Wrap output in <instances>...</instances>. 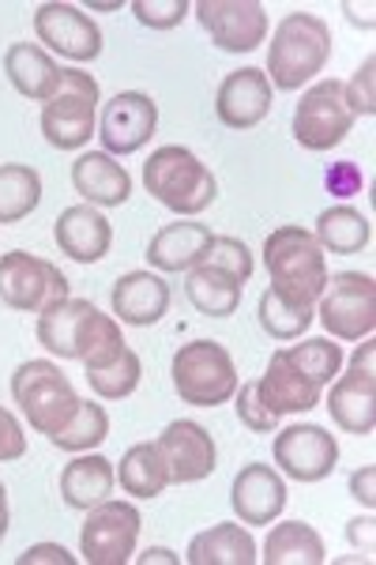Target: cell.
Wrapping results in <instances>:
<instances>
[{"mask_svg": "<svg viewBox=\"0 0 376 565\" xmlns=\"http://www.w3.org/2000/svg\"><path fill=\"white\" fill-rule=\"evenodd\" d=\"M39 343L57 359H79L84 370H103L128 348L121 321L87 298H64L39 313Z\"/></svg>", "mask_w": 376, "mask_h": 565, "instance_id": "cell-1", "label": "cell"}, {"mask_svg": "<svg viewBox=\"0 0 376 565\" xmlns=\"http://www.w3.org/2000/svg\"><path fill=\"white\" fill-rule=\"evenodd\" d=\"M264 268L271 276V290L293 306L316 309L320 295L327 287V253L320 249L313 231L298 223H287L268 234L264 242Z\"/></svg>", "mask_w": 376, "mask_h": 565, "instance_id": "cell-2", "label": "cell"}, {"mask_svg": "<svg viewBox=\"0 0 376 565\" xmlns=\"http://www.w3.org/2000/svg\"><path fill=\"white\" fill-rule=\"evenodd\" d=\"M332 61V26L313 12L282 15L268 45V84L279 90L305 87Z\"/></svg>", "mask_w": 376, "mask_h": 565, "instance_id": "cell-3", "label": "cell"}, {"mask_svg": "<svg viewBox=\"0 0 376 565\" xmlns=\"http://www.w3.org/2000/svg\"><path fill=\"white\" fill-rule=\"evenodd\" d=\"M143 185L173 215H200L218 196L215 174L189 148H178V143L151 151V159L143 162Z\"/></svg>", "mask_w": 376, "mask_h": 565, "instance_id": "cell-4", "label": "cell"}, {"mask_svg": "<svg viewBox=\"0 0 376 565\" xmlns=\"http://www.w3.org/2000/svg\"><path fill=\"white\" fill-rule=\"evenodd\" d=\"M98 103L103 90L90 72L61 68V87L42 106V136L57 151H79L98 132Z\"/></svg>", "mask_w": 376, "mask_h": 565, "instance_id": "cell-5", "label": "cell"}, {"mask_svg": "<svg viewBox=\"0 0 376 565\" xmlns=\"http://www.w3.org/2000/svg\"><path fill=\"white\" fill-rule=\"evenodd\" d=\"M12 399L20 404L34 434L53 437L68 426V418L79 412V396L72 381L64 377L57 362L31 359L12 373Z\"/></svg>", "mask_w": 376, "mask_h": 565, "instance_id": "cell-6", "label": "cell"}, {"mask_svg": "<svg viewBox=\"0 0 376 565\" xmlns=\"http://www.w3.org/2000/svg\"><path fill=\"white\" fill-rule=\"evenodd\" d=\"M173 392L181 396V404L192 407H218L237 392V366L230 351L215 340H192L185 343L170 362Z\"/></svg>", "mask_w": 376, "mask_h": 565, "instance_id": "cell-7", "label": "cell"}, {"mask_svg": "<svg viewBox=\"0 0 376 565\" xmlns=\"http://www.w3.org/2000/svg\"><path fill=\"white\" fill-rule=\"evenodd\" d=\"M320 324L332 332V340L362 343L376 328V279L365 271H335L316 302Z\"/></svg>", "mask_w": 376, "mask_h": 565, "instance_id": "cell-8", "label": "cell"}, {"mask_svg": "<svg viewBox=\"0 0 376 565\" xmlns=\"http://www.w3.org/2000/svg\"><path fill=\"white\" fill-rule=\"evenodd\" d=\"M68 295V276L53 260L34 257V253L12 249L0 257V302L20 313H45L50 306L64 302Z\"/></svg>", "mask_w": 376, "mask_h": 565, "instance_id": "cell-9", "label": "cell"}, {"mask_svg": "<svg viewBox=\"0 0 376 565\" xmlns=\"http://www.w3.org/2000/svg\"><path fill=\"white\" fill-rule=\"evenodd\" d=\"M354 129V114L346 106L343 84L320 79L301 95L298 109H293V140L305 151H332L346 140V132Z\"/></svg>", "mask_w": 376, "mask_h": 565, "instance_id": "cell-10", "label": "cell"}, {"mask_svg": "<svg viewBox=\"0 0 376 565\" xmlns=\"http://www.w3.org/2000/svg\"><path fill=\"white\" fill-rule=\"evenodd\" d=\"M140 509L132 501H98L87 509V524L79 532V554L87 565H125L140 540Z\"/></svg>", "mask_w": 376, "mask_h": 565, "instance_id": "cell-11", "label": "cell"}, {"mask_svg": "<svg viewBox=\"0 0 376 565\" xmlns=\"http://www.w3.org/2000/svg\"><path fill=\"white\" fill-rule=\"evenodd\" d=\"M192 12L223 53H253L268 42V8L260 0H200Z\"/></svg>", "mask_w": 376, "mask_h": 565, "instance_id": "cell-12", "label": "cell"}, {"mask_svg": "<svg viewBox=\"0 0 376 565\" xmlns=\"http://www.w3.org/2000/svg\"><path fill=\"white\" fill-rule=\"evenodd\" d=\"M159 129V103L143 90H117L98 117V140L106 154H136Z\"/></svg>", "mask_w": 376, "mask_h": 565, "instance_id": "cell-13", "label": "cell"}, {"mask_svg": "<svg viewBox=\"0 0 376 565\" xmlns=\"http://www.w3.org/2000/svg\"><path fill=\"white\" fill-rule=\"evenodd\" d=\"M34 34L53 53L76 61V65H87V61H95L103 53V31H98V23L79 4H64V0H50V4H42L34 12Z\"/></svg>", "mask_w": 376, "mask_h": 565, "instance_id": "cell-14", "label": "cell"}, {"mask_svg": "<svg viewBox=\"0 0 376 565\" xmlns=\"http://www.w3.org/2000/svg\"><path fill=\"white\" fill-rule=\"evenodd\" d=\"M275 463L282 476L293 482H320L335 471L339 463V445L335 437L316 423L305 426H287L275 434Z\"/></svg>", "mask_w": 376, "mask_h": 565, "instance_id": "cell-15", "label": "cell"}, {"mask_svg": "<svg viewBox=\"0 0 376 565\" xmlns=\"http://www.w3.org/2000/svg\"><path fill=\"white\" fill-rule=\"evenodd\" d=\"M154 445H159L162 460H166V468H170V482H178V487L207 479L211 471L218 468L215 437H211L200 423H189V418L170 423Z\"/></svg>", "mask_w": 376, "mask_h": 565, "instance_id": "cell-16", "label": "cell"}, {"mask_svg": "<svg viewBox=\"0 0 376 565\" xmlns=\"http://www.w3.org/2000/svg\"><path fill=\"white\" fill-rule=\"evenodd\" d=\"M215 114L226 129H256L271 114V84L264 68H237L223 79L215 98Z\"/></svg>", "mask_w": 376, "mask_h": 565, "instance_id": "cell-17", "label": "cell"}, {"mask_svg": "<svg viewBox=\"0 0 376 565\" xmlns=\"http://www.w3.org/2000/svg\"><path fill=\"white\" fill-rule=\"evenodd\" d=\"M230 505L241 524H271L287 509V482L271 463H245L234 479Z\"/></svg>", "mask_w": 376, "mask_h": 565, "instance_id": "cell-18", "label": "cell"}, {"mask_svg": "<svg viewBox=\"0 0 376 565\" xmlns=\"http://www.w3.org/2000/svg\"><path fill=\"white\" fill-rule=\"evenodd\" d=\"M109 306H114V317L121 324L151 328L170 309V282L159 271H128V276L114 282Z\"/></svg>", "mask_w": 376, "mask_h": 565, "instance_id": "cell-19", "label": "cell"}, {"mask_svg": "<svg viewBox=\"0 0 376 565\" xmlns=\"http://www.w3.org/2000/svg\"><path fill=\"white\" fill-rule=\"evenodd\" d=\"M53 238H57L61 253L79 264H95L103 260L114 245V226L103 212H95L90 204H76V207H64L53 223Z\"/></svg>", "mask_w": 376, "mask_h": 565, "instance_id": "cell-20", "label": "cell"}, {"mask_svg": "<svg viewBox=\"0 0 376 565\" xmlns=\"http://www.w3.org/2000/svg\"><path fill=\"white\" fill-rule=\"evenodd\" d=\"M327 412L332 423L343 434L369 437L376 426V373L346 370L332 381V396H327Z\"/></svg>", "mask_w": 376, "mask_h": 565, "instance_id": "cell-21", "label": "cell"}, {"mask_svg": "<svg viewBox=\"0 0 376 565\" xmlns=\"http://www.w3.org/2000/svg\"><path fill=\"white\" fill-rule=\"evenodd\" d=\"M256 392H260L264 407H268L271 415L313 412L320 404V385H313L282 351H275L264 377H256Z\"/></svg>", "mask_w": 376, "mask_h": 565, "instance_id": "cell-22", "label": "cell"}, {"mask_svg": "<svg viewBox=\"0 0 376 565\" xmlns=\"http://www.w3.org/2000/svg\"><path fill=\"white\" fill-rule=\"evenodd\" d=\"M72 189L95 207H121L132 196V178L114 154L84 151L72 162Z\"/></svg>", "mask_w": 376, "mask_h": 565, "instance_id": "cell-23", "label": "cell"}, {"mask_svg": "<svg viewBox=\"0 0 376 565\" xmlns=\"http://www.w3.org/2000/svg\"><path fill=\"white\" fill-rule=\"evenodd\" d=\"M4 76L8 84L20 90L31 103H50L61 87V68L42 45L34 42H15L4 53Z\"/></svg>", "mask_w": 376, "mask_h": 565, "instance_id": "cell-24", "label": "cell"}, {"mask_svg": "<svg viewBox=\"0 0 376 565\" xmlns=\"http://www.w3.org/2000/svg\"><path fill=\"white\" fill-rule=\"evenodd\" d=\"M211 238L215 234L204 223H170L147 245V260L159 271H189L204 260Z\"/></svg>", "mask_w": 376, "mask_h": 565, "instance_id": "cell-25", "label": "cell"}, {"mask_svg": "<svg viewBox=\"0 0 376 565\" xmlns=\"http://www.w3.org/2000/svg\"><path fill=\"white\" fill-rule=\"evenodd\" d=\"M117 487V468L114 460L98 457V452H90V457H76L72 463H64L61 471V498L68 509H95L98 501H106L114 494Z\"/></svg>", "mask_w": 376, "mask_h": 565, "instance_id": "cell-26", "label": "cell"}, {"mask_svg": "<svg viewBox=\"0 0 376 565\" xmlns=\"http://www.w3.org/2000/svg\"><path fill=\"white\" fill-rule=\"evenodd\" d=\"M264 565H320L327 562V546L320 532L305 521L275 524L264 540V554H256Z\"/></svg>", "mask_w": 376, "mask_h": 565, "instance_id": "cell-27", "label": "cell"}, {"mask_svg": "<svg viewBox=\"0 0 376 565\" xmlns=\"http://www.w3.org/2000/svg\"><path fill=\"white\" fill-rule=\"evenodd\" d=\"M241 290H245V282H237L230 271L215 268V264H196V268H189L185 295L204 317H234L237 306H241Z\"/></svg>", "mask_w": 376, "mask_h": 565, "instance_id": "cell-28", "label": "cell"}, {"mask_svg": "<svg viewBox=\"0 0 376 565\" xmlns=\"http://www.w3.org/2000/svg\"><path fill=\"white\" fill-rule=\"evenodd\" d=\"M313 238L320 242V249H324V253H335V257H354V253L369 249L373 223H369V215H362L357 207L339 204V207L320 212Z\"/></svg>", "mask_w": 376, "mask_h": 565, "instance_id": "cell-29", "label": "cell"}, {"mask_svg": "<svg viewBox=\"0 0 376 565\" xmlns=\"http://www.w3.org/2000/svg\"><path fill=\"white\" fill-rule=\"evenodd\" d=\"M189 565H253L256 543L241 524H215L189 543Z\"/></svg>", "mask_w": 376, "mask_h": 565, "instance_id": "cell-30", "label": "cell"}, {"mask_svg": "<svg viewBox=\"0 0 376 565\" xmlns=\"http://www.w3.org/2000/svg\"><path fill=\"white\" fill-rule=\"evenodd\" d=\"M117 482L132 498H159L170 487V468L162 460L159 445L154 441L132 445L121 457V463H117Z\"/></svg>", "mask_w": 376, "mask_h": 565, "instance_id": "cell-31", "label": "cell"}, {"mask_svg": "<svg viewBox=\"0 0 376 565\" xmlns=\"http://www.w3.org/2000/svg\"><path fill=\"white\" fill-rule=\"evenodd\" d=\"M42 204V174L26 162L0 167V226L23 223Z\"/></svg>", "mask_w": 376, "mask_h": 565, "instance_id": "cell-32", "label": "cell"}, {"mask_svg": "<svg viewBox=\"0 0 376 565\" xmlns=\"http://www.w3.org/2000/svg\"><path fill=\"white\" fill-rule=\"evenodd\" d=\"M256 321H260V328L271 335V340L287 343V340H301V335L309 332V324L316 321V309L293 306L268 287L260 295V306H256Z\"/></svg>", "mask_w": 376, "mask_h": 565, "instance_id": "cell-33", "label": "cell"}, {"mask_svg": "<svg viewBox=\"0 0 376 565\" xmlns=\"http://www.w3.org/2000/svg\"><path fill=\"white\" fill-rule=\"evenodd\" d=\"M109 437V415L103 404H90V399H79V412L68 418V426L50 437L57 449L64 452H90L98 449Z\"/></svg>", "mask_w": 376, "mask_h": 565, "instance_id": "cell-34", "label": "cell"}, {"mask_svg": "<svg viewBox=\"0 0 376 565\" xmlns=\"http://www.w3.org/2000/svg\"><path fill=\"white\" fill-rule=\"evenodd\" d=\"M140 377H143V362H140V354H136L132 348H125L103 370H87L90 392H95V396H103V399H125V396H132V392L140 388Z\"/></svg>", "mask_w": 376, "mask_h": 565, "instance_id": "cell-35", "label": "cell"}, {"mask_svg": "<svg viewBox=\"0 0 376 565\" xmlns=\"http://www.w3.org/2000/svg\"><path fill=\"white\" fill-rule=\"evenodd\" d=\"M282 354L320 388L332 385L339 370H343V351H339L335 340H305V343H293V348H282Z\"/></svg>", "mask_w": 376, "mask_h": 565, "instance_id": "cell-36", "label": "cell"}, {"mask_svg": "<svg viewBox=\"0 0 376 565\" xmlns=\"http://www.w3.org/2000/svg\"><path fill=\"white\" fill-rule=\"evenodd\" d=\"M200 264H215V268L230 271L237 282H249L253 279V268H256L249 245H245L241 238H218V234L211 238L204 260H200Z\"/></svg>", "mask_w": 376, "mask_h": 565, "instance_id": "cell-37", "label": "cell"}, {"mask_svg": "<svg viewBox=\"0 0 376 565\" xmlns=\"http://www.w3.org/2000/svg\"><path fill=\"white\" fill-rule=\"evenodd\" d=\"M192 12L189 0H132V15L151 31H173Z\"/></svg>", "mask_w": 376, "mask_h": 565, "instance_id": "cell-38", "label": "cell"}, {"mask_svg": "<svg viewBox=\"0 0 376 565\" xmlns=\"http://www.w3.org/2000/svg\"><path fill=\"white\" fill-rule=\"evenodd\" d=\"M237 418H241V426H249L253 434H275V426H279V415H271L268 407H264L260 392H256V381H245V385H237Z\"/></svg>", "mask_w": 376, "mask_h": 565, "instance_id": "cell-39", "label": "cell"}, {"mask_svg": "<svg viewBox=\"0 0 376 565\" xmlns=\"http://www.w3.org/2000/svg\"><path fill=\"white\" fill-rule=\"evenodd\" d=\"M373 72H376V61H373V57H365V65L354 72V79H351V84H343L346 106H351V114H354V117H373V114H376Z\"/></svg>", "mask_w": 376, "mask_h": 565, "instance_id": "cell-40", "label": "cell"}, {"mask_svg": "<svg viewBox=\"0 0 376 565\" xmlns=\"http://www.w3.org/2000/svg\"><path fill=\"white\" fill-rule=\"evenodd\" d=\"M26 457V434L8 407H0V463L8 460H23Z\"/></svg>", "mask_w": 376, "mask_h": 565, "instance_id": "cell-41", "label": "cell"}, {"mask_svg": "<svg viewBox=\"0 0 376 565\" xmlns=\"http://www.w3.org/2000/svg\"><path fill=\"white\" fill-rule=\"evenodd\" d=\"M324 181H327V193H335V196L362 193V170H357L354 162H335Z\"/></svg>", "mask_w": 376, "mask_h": 565, "instance_id": "cell-42", "label": "cell"}, {"mask_svg": "<svg viewBox=\"0 0 376 565\" xmlns=\"http://www.w3.org/2000/svg\"><path fill=\"white\" fill-rule=\"evenodd\" d=\"M20 565H39V562H50V565H76V554H68L61 543H34L15 558Z\"/></svg>", "mask_w": 376, "mask_h": 565, "instance_id": "cell-43", "label": "cell"}, {"mask_svg": "<svg viewBox=\"0 0 376 565\" xmlns=\"http://www.w3.org/2000/svg\"><path fill=\"white\" fill-rule=\"evenodd\" d=\"M351 498L362 501L365 509L376 505V468L373 463H365V468H357L351 476Z\"/></svg>", "mask_w": 376, "mask_h": 565, "instance_id": "cell-44", "label": "cell"}, {"mask_svg": "<svg viewBox=\"0 0 376 565\" xmlns=\"http://www.w3.org/2000/svg\"><path fill=\"white\" fill-rule=\"evenodd\" d=\"M373 516H357V521L346 524V540H351L354 546H365V554H373Z\"/></svg>", "mask_w": 376, "mask_h": 565, "instance_id": "cell-45", "label": "cell"}, {"mask_svg": "<svg viewBox=\"0 0 376 565\" xmlns=\"http://www.w3.org/2000/svg\"><path fill=\"white\" fill-rule=\"evenodd\" d=\"M346 15H351V23H362L365 31H373V4H365V8H357V4H351V0H346Z\"/></svg>", "mask_w": 376, "mask_h": 565, "instance_id": "cell-46", "label": "cell"}, {"mask_svg": "<svg viewBox=\"0 0 376 565\" xmlns=\"http://www.w3.org/2000/svg\"><path fill=\"white\" fill-rule=\"evenodd\" d=\"M140 562H143V565H151V562L178 565L181 558H178V554H173V551H166V546H151V551H143V554H140Z\"/></svg>", "mask_w": 376, "mask_h": 565, "instance_id": "cell-47", "label": "cell"}, {"mask_svg": "<svg viewBox=\"0 0 376 565\" xmlns=\"http://www.w3.org/2000/svg\"><path fill=\"white\" fill-rule=\"evenodd\" d=\"M4 535H8V490L0 482V543H4Z\"/></svg>", "mask_w": 376, "mask_h": 565, "instance_id": "cell-48", "label": "cell"}]
</instances>
